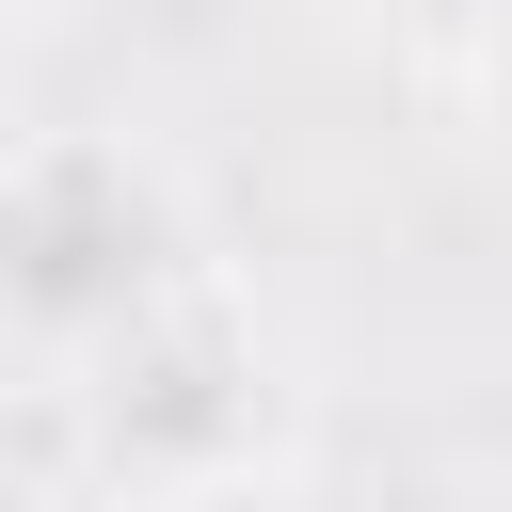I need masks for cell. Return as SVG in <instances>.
Masks as SVG:
<instances>
[{"instance_id":"6da1fadb","label":"cell","mask_w":512,"mask_h":512,"mask_svg":"<svg viewBox=\"0 0 512 512\" xmlns=\"http://www.w3.org/2000/svg\"><path fill=\"white\" fill-rule=\"evenodd\" d=\"M224 336H240V288H224V224H208L192 160L160 128L32 96L0 128V416L80 464V512L144 496L128 400L160 416L176 480L256 448L224 416H176V384H208Z\"/></svg>"},{"instance_id":"7a4b0ae2","label":"cell","mask_w":512,"mask_h":512,"mask_svg":"<svg viewBox=\"0 0 512 512\" xmlns=\"http://www.w3.org/2000/svg\"><path fill=\"white\" fill-rule=\"evenodd\" d=\"M128 512H352L320 464H288V448H224V464H192V480H160V496H128Z\"/></svg>"},{"instance_id":"3957f363","label":"cell","mask_w":512,"mask_h":512,"mask_svg":"<svg viewBox=\"0 0 512 512\" xmlns=\"http://www.w3.org/2000/svg\"><path fill=\"white\" fill-rule=\"evenodd\" d=\"M336 16H368L400 48H448V64H512V0H336Z\"/></svg>"},{"instance_id":"277c9868","label":"cell","mask_w":512,"mask_h":512,"mask_svg":"<svg viewBox=\"0 0 512 512\" xmlns=\"http://www.w3.org/2000/svg\"><path fill=\"white\" fill-rule=\"evenodd\" d=\"M32 48H48V0H0V128L32 112Z\"/></svg>"}]
</instances>
